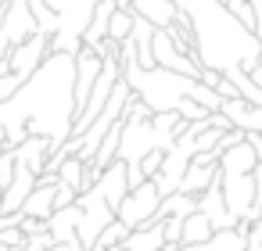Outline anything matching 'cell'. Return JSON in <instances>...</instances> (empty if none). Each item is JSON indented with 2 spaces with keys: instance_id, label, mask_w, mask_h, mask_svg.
Instances as JSON below:
<instances>
[{
  "instance_id": "1",
  "label": "cell",
  "mask_w": 262,
  "mask_h": 251,
  "mask_svg": "<svg viewBox=\"0 0 262 251\" xmlns=\"http://www.w3.org/2000/svg\"><path fill=\"white\" fill-rule=\"evenodd\" d=\"M0 122L8 129V147L47 136L58 154L76 126V54H51L8 104H0Z\"/></svg>"
},
{
  "instance_id": "2",
  "label": "cell",
  "mask_w": 262,
  "mask_h": 251,
  "mask_svg": "<svg viewBox=\"0 0 262 251\" xmlns=\"http://www.w3.org/2000/svg\"><path fill=\"white\" fill-rule=\"evenodd\" d=\"M180 11L194 26L201 69H215V72L244 69V72H251L258 65L262 40L223 4V0H180Z\"/></svg>"
},
{
  "instance_id": "3",
  "label": "cell",
  "mask_w": 262,
  "mask_h": 251,
  "mask_svg": "<svg viewBox=\"0 0 262 251\" xmlns=\"http://www.w3.org/2000/svg\"><path fill=\"white\" fill-rule=\"evenodd\" d=\"M122 79L155 115L180 111V104L187 97H194L198 86H201V79H194V76H180V72H169V69H144L137 61V43L133 40L122 43Z\"/></svg>"
},
{
  "instance_id": "4",
  "label": "cell",
  "mask_w": 262,
  "mask_h": 251,
  "mask_svg": "<svg viewBox=\"0 0 262 251\" xmlns=\"http://www.w3.org/2000/svg\"><path fill=\"white\" fill-rule=\"evenodd\" d=\"M47 4L61 18V33L51 36V54H79L101 0H47Z\"/></svg>"
},
{
  "instance_id": "5",
  "label": "cell",
  "mask_w": 262,
  "mask_h": 251,
  "mask_svg": "<svg viewBox=\"0 0 262 251\" xmlns=\"http://www.w3.org/2000/svg\"><path fill=\"white\" fill-rule=\"evenodd\" d=\"M76 208H79V240H83L86 251H90V247L97 244V237H101L119 215H115L108 194L101 190V183H94L90 190H83L79 201H76Z\"/></svg>"
},
{
  "instance_id": "6",
  "label": "cell",
  "mask_w": 262,
  "mask_h": 251,
  "mask_svg": "<svg viewBox=\"0 0 262 251\" xmlns=\"http://www.w3.org/2000/svg\"><path fill=\"white\" fill-rule=\"evenodd\" d=\"M36 33H40V26H36V15L29 8V0H8L4 22H0V61L11 58V51L22 47Z\"/></svg>"
},
{
  "instance_id": "7",
  "label": "cell",
  "mask_w": 262,
  "mask_h": 251,
  "mask_svg": "<svg viewBox=\"0 0 262 251\" xmlns=\"http://www.w3.org/2000/svg\"><path fill=\"white\" fill-rule=\"evenodd\" d=\"M162 208V190L155 179L133 187L126 194V201L119 204V222H126L129 230H144V226H155V215Z\"/></svg>"
},
{
  "instance_id": "8",
  "label": "cell",
  "mask_w": 262,
  "mask_h": 251,
  "mask_svg": "<svg viewBox=\"0 0 262 251\" xmlns=\"http://www.w3.org/2000/svg\"><path fill=\"white\" fill-rule=\"evenodd\" d=\"M155 61H158V69H169V72H180V76H194V79H201V61H194L187 51H180V43L165 33V29H158L155 33Z\"/></svg>"
},
{
  "instance_id": "9",
  "label": "cell",
  "mask_w": 262,
  "mask_h": 251,
  "mask_svg": "<svg viewBox=\"0 0 262 251\" xmlns=\"http://www.w3.org/2000/svg\"><path fill=\"white\" fill-rule=\"evenodd\" d=\"M101 69H104V58H101L94 47H83V51L76 54V119L86 111V104H90V94H94V86H97Z\"/></svg>"
},
{
  "instance_id": "10",
  "label": "cell",
  "mask_w": 262,
  "mask_h": 251,
  "mask_svg": "<svg viewBox=\"0 0 262 251\" xmlns=\"http://www.w3.org/2000/svg\"><path fill=\"white\" fill-rule=\"evenodd\" d=\"M47 58H51V36H47V33H36V36H29L22 47H15L8 61H11V72H15V76L29 79Z\"/></svg>"
},
{
  "instance_id": "11",
  "label": "cell",
  "mask_w": 262,
  "mask_h": 251,
  "mask_svg": "<svg viewBox=\"0 0 262 251\" xmlns=\"http://www.w3.org/2000/svg\"><path fill=\"white\" fill-rule=\"evenodd\" d=\"M47 230L58 244H65L69 251H86V244L79 240V208H58L51 219H47Z\"/></svg>"
},
{
  "instance_id": "12",
  "label": "cell",
  "mask_w": 262,
  "mask_h": 251,
  "mask_svg": "<svg viewBox=\"0 0 262 251\" xmlns=\"http://www.w3.org/2000/svg\"><path fill=\"white\" fill-rule=\"evenodd\" d=\"M198 212H205V215H208V222L215 226V233H219V230H233V226H237V219H233V212L226 208V197H223V179H215V183L201 194Z\"/></svg>"
},
{
  "instance_id": "13",
  "label": "cell",
  "mask_w": 262,
  "mask_h": 251,
  "mask_svg": "<svg viewBox=\"0 0 262 251\" xmlns=\"http://www.w3.org/2000/svg\"><path fill=\"white\" fill-rule=\"evenodd\" d=\"M223 115L233 122V129H244V133H262V108L244 101V97H233V101H223Z\"/></svg>"
},
{
  "instance_id": "14",
  "label": "cell",
  "mask_w": 262,
  "mask_h": 251,
  "mask_svg": "<svg viewBox=\"0 0 262 251\" xmlns=\"http://www.w3.org/2000/svg\"><path fill=\"white\" fill-rule=\"evenodd\" d=\"M15 154H18V162L29 165L33 172H43L47 162H51V154H54V144H51L47 136H29L22 147H15Z\"/></svg>"
},
{
  "instance_id": "15",
  "label": "cell",
  "mask_w": 262,
  "mask_h": 251,
  "mask_svg": "<svg viewBox=\"0 0 262 251\" xmlns=\"http://www.w3.org/2000/svg\"><path fill=\"white\" fill-rule=\"evenodd\" d=\"M61 183V179H58ZM58 183H36V190L29 194V201L22 204V215H33V219H51L54 215V194H58Z\"/></svg>"
},
{
  "instance_id": "16",
  "label": "cell",
  "mask_w": 262,
  "mask_h": 251,
  "mask_svg": "<svg viewBox=\"0 0 262 251\" xmlns=\"http://www.w3.org/2000/svg\"><path fill=\"white\" fill-rule=\"evenodd\" d=\"M215 179H219V165H201V162H190V169H187V176H183L180 190H183V194L201 197V194H205Z\"/></svg>"
},
{
  "instance_id": "17",
  "label": "cell",
  "mask_w": 262,
  "mask_h": 251,
  "mask_svg": "<svg viewBox=\"0 0 262 251\" xmlns=\"http://www.w3.org/2000/svg\"><path fill=\"white\" fill-rule=\"evenodd\" d=\"M198 201H201V197H194V194H183V190H176V194L162 197V208H158L155 222H165V219H187V215H194V212H198Z\"/></svg>"
},
{
  "instance_id": "18",
  "label": "cell",
  "mask_w": 262,
  "mask_h": 251,
  "mask_svg": "<svg viewBox=\"0 0 262 251\" xmlns=\"http://www.w3.org/2000/svg\"><path fill=\"white\" fill-rule=\"evenodd\" d=\"M165 244V230H162V222H155V226H144V230H133L115 251H158Z\"/></svg>"
},
{
  "instance_id": "19",
  "label": "cell",
  "mask_w": 262,
  "mask_h": 251,
  "mask_svg": "<svg viewBox=\"0 0 262 251\" xmlns=\"http://www.w3.org/2000/svg\"><path fill=\"white\" fill-rule=\"evenodd\" d=\"M115 11H119L115 0H101L97 11H94V22H90V29H86V36H83V47H97L101 40H108V26H112V15H115Z\"/></svg>"
},
{
  "instance_id": "20",
  "label": "cell",
  "mask_w": 262,
  "mask_h": 251,
  "mask_svg": "<svg viewBox=\"0 0 262 251\" xmlns=\"http://www.w3.org/2000/svg\"><path fill=\"white\" fill-rule=\"evenodd\" d=\"M212 237H215V226L208 222L205 212L187 215V222H183V244H208Z\"/></svg>"
},
{
  "instance_id": "21",
  "label": "cell",
  "mask_w": 262,
  "mask_h": 251,
  "mask_svg": "<svg viewBox=\"0 0 262 251\" xmlns=\"http://www.w3.org/2000/svg\"><path fill=\"white\" fill-rule=\"evenodd\" d=\"M29 8H33V15H36L40 33H47V36H58V33H61V18L51 11L47 0H29Z\"/></svg>"
},
{
  "instance_id": "22",
  "label": "cell",
  "mask_w": 262,
  "mask_h": 251,
  "mask_svg": "<svg viewBox=\"0 0 262 251\" xmlns=\"http://www.w3.org/2000/svg\"><path fill=\"white\" fill-rule=\"evenodd\" d=\"M133 26H137V11H115L112 15V26H108V36L115 43H126L133 36Z\"/></svg>"
},
{
  "instance_id": "23",
  "label": "cell",
  "mask_w": 262,
  "mask_h": 251,
  "mask_svg": "<svg viewBox=\"0 0 262 251\" xmlns=\"http://www.w3.org/2000/svg\"><path fill=\"white\" fill-rule=\"evenodd\" d=\"M129 233H133V230H129L126 222H119V219H115V222H112V226H108V230L97 237V244H94L90 251H115V247H119V244H122Z\"/></svg>"
},
{
  "instance_id": "24",
  "label": "cell",
  "mask_w": 262,
  "mask_h": 251,
  "mask_svg": "<svg viewBox=\"0 0 262 251\" xmlns=\"http://www.w3.org/2000/svg\"><path fill=\"white\" fill-rule=\"evenodd\" d=\"M223 4H226V8H230V11H233L251 33H255V8H251V0H223Z\"/></svg>"
},
{
  "instance_id": "25",
  "label": "cell",
  "mask_w": 262,
  "mask_h": 251,
  "mask_svg": "<svg viewBox=\"0 0 262 251\" xmlns=\"http://www.w3.org/2000/svg\"><path fill=\"white\" fill-rule=\"evenodd\" d=\"M22 86H26V79H22V76H15V72H11V76H4V79H0V104H8Z\"/></svg>"
},
{
  "instance_id": "26",
  "label": "cell",
  "mask_w": 262,
  "mask_h": 251,
  "mask_svg": "<svg viewBox=\"0 0 262 251\" xmlns=\"http://www.w3.org/2000/svg\"><path fill=\"white\" fill-rule=\"evenodd\" d=\"M162 162H165V151H151V154L140 162V172H144V179H155V176H158V169H162Z\"/></svg>"
},
{
  "instance_id": "27",
  "label": "cell",
  "mask_w": 262,
  "mask_h": 251,
  "mask_svg": "<svg viewBox=\"0 0 262 251\" xmlns=\"http://www.w3.org/2000/svg\"><path fill=\"white\" fill-rule=\"evenodd\" d=\"M54 244H58V240L51 237V230H47V233H36V237H29V240H26V247H29V251H51Z\"/></svg>"
},
{
  "instance_id": "28",
  "label": "cell",
  "mask_w": 262,
  "mask_h": 251,
  "mask_svg": "<svg viewBox=\"0 0 262 251\" xmlns=\"http://www.w3.org/2000/svg\"><path fill=\"white\" fill-rule=\"evenodd\" d=\"M22 233H26V237L47 233V219H33V215H22Z\"/></svg>"
},
{
  "instance_id": "29",
  "label": "cell",
  "mask_w": 262,
  "mask_h": 251,
  "mask_svg": "<svg viewBox=\"0 0 262 251\" xmlns=\"http://www.w3.org/2000/svg\"><path fill=\"white\" fill-rule=\"evenodd\" d=\"M248 144L255 147V154H258V165H262V133H248Z\"/></svg>"
},
{
  "instance_id": "30",
  "label": "cell",
  "mask_w": 262,
  "mask_h": 251,
  "mask_svg": "<svg viewBox=\"0 0 262 251\" xmlns=\"http://www.w3.org/2000/svg\"><path fill=\"white\" fill-rule=\"evenodd\" d=\"M180 251H212L208 244H180Z\"/></svg>"
},
{
  "instance_id": "31",
  "label": "cell",
  "mask_w": 262,
  "mask_h": 251,
  "mask_svg": "<svg viewBox=\"0 0 262 251\" xmlns=\"http://www.w3.org/2000/svg\"><path fill=\"white\" fill-rule=\"evenodd\" d=\"M255 183H258V204H262V165L255 169Z\"/></svg>"
},
{
  "instance_id": "32",
  "label": "cell",
  "mask_w": 262,
  "mask_h": 251,
  "mask_svg": "<svg viewBox=\"0 0 262 251\" xmlns=\"http://www.w3.org/2000/svg\"><path fill=\"white\" fill-rule=\"evenodd\" d=\"M115 8L119 11H133V0H115Z\"/></svg>"
},
{
  "instance_id": "33",
  "label": "cell",
  "mask_w": 262,
  "mask_h": 251,
  "mask_svg": "<svg viewBox=\"0 0 262 251\" xmlns=\"http://www.w3.org/2000/svg\"><path fill=\"white\" fill-rule=\"evenodd\" d=\"M4 76H11V61H8V58L0 61V79H4Z\"/></svg>"
},
{
  "instance_id": "34",
  "label": "cell",
  "mask_w": 262,
  "mask_h": 251,
  "mask_svg": "<svg viewBox=\"0 0 262 251\" xmlns=\"http://www.w3.org/2000/svg\"><path fill=\"white\" fill-rule=\"evenodd\" d=\"M0 144H8V129H4V122H0Z\"/></svg>"
},
{
  "instance_id": "35",
  "label": "cell",
  "mask_w": 262,
  "mask_h": 251,
  "mask_svg": "<svg viewBox=\"0 0 262 251\" xmlns=\"http://www.w3.org/2000/svg\"><path fill=\"white\" fill-rule=\"evenodd\" d=\"M51 251H69V247H65V244H54V247H51Z\"/></svg>"
},
{
  "instance_id": "36",
  "label": "cell",
  "mask_w": 262,
  "mask_h": 251,
  "mask_svg": "<svg viewBox=\"0 0 262 251\" xmlns=\"http://www.w3.org/2000/svg\"><path fill=\"white\" fill-rule=\"evenodd\" d=\"M4 8H8V0H0V11H4Z\"/></svg>"
},
{
  "instance_id": "37",
  "label": "cell",
  "mask_w": 262,
  "mask_h": 251,
  "mask_svg": "<svg viewBox=\"0 0 262 251\" xmlns=\"http://www.w3.org/2000/svg\"><path fill=\"white\" fill-rule=\"evenodd\" d=\"M4 151H8V144H0V154H4Z\"/></svg>"
},
{
  "instance_id": "38",
  "label": "cell",
  "mask_w": 262,
  "mask_h": 251,
  "mask_svg": "<svg viewBox=\"0 0 262 251\" xmlns=\"http://www.w3.org/2000/svg\"><path fill=\"white\" fill-rule=\"evenodd\" d=\"M11 251H29V247H11Z\"/></svg>"
},
{
  "instance_id": "39",
  "label": "cell",
  "mask_w": 262,
  "mask_h": 251,
  "mask_svg": "<svg viewBox=\"0 0 262 251\" xmlns=\"http://www.w3.org/2000/svg\"><path fill=\"white\" fill-rule=\"evenodd\" d=\"M0 251H11V247H4V244H0Z\"/></svg>"
}]
</instances>
